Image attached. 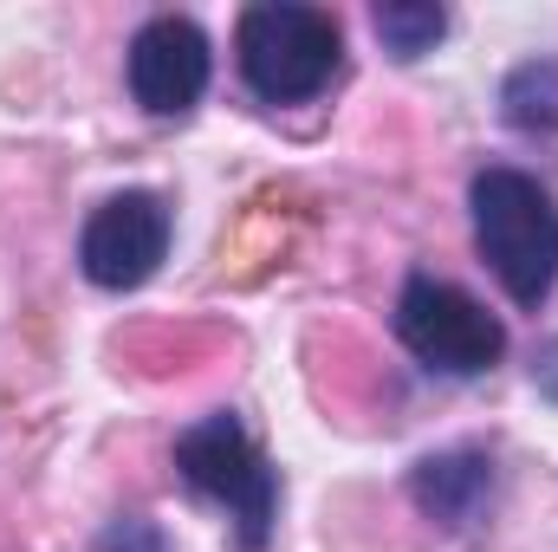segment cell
Returning a JSON list of instances; mask_svg holds the SVG:
<instances>
[{"label": "cell", "mask_w": 558, "mask_h": 552, "mask_svg": "<svg viewBox=\"0 0 558 552\" xmlns=\"http://www.w3.org/2000/svg\"><path fill=\"white\" fill-rule=\"evenodd\" d=\"M162 254H169V208L149 189H124V195L98 202L92 221H85V235H78V267L105 292L143 286L162 267Z\"/></svg>", "instance_id": "cell-5"}, {"label": "cell", "mask_w": 558, "mask_h": 552, "mask_svg": "<svg viewBox=\"0 0 558 552\" xmlns=\"http://www.w3.org/2000/svg\"><path fill=\"white\" fill-rule=\"evenodd\" d=\"M175 468L189 475V488H202L208 501H221L241 527V552H260L274 533V507H279V481L267 468V455L254 448V435L234 416H202L195 429H182L175 442Z\"/></svg>", "instance_id": "cell-3"}, {"label": "cell", "mask_w": 558, "mask_h": 552, "mask_svg": "<svg viewBox=\"0 0 558 552\" xmlns=\"http://www.w3.org/2000/svg\"><path fill=\"white\" fill-rule=\"evenodd\" d=\"M131 92L156 118H182L208 92V39L195 20L162 13L131 39Z\"/></svg>", "instance_id": "cell-6"}, {"label": "cell", "mask_w": 558, "mask_h": 552, "mask_svg": "<svg viewBox=\"0 0 558 552\" xmlns=\"http://www.w3.org/2000/svg\"><path fill=\"white\" fill-rule=\"evenodd\" d=\"M241 79L267 98V105H299L318 98L338 72V26L318 7H292V0H267L241 13Z\"/></svg>", "instance_id": "cell-2"}, {"label": "cell", "mask_w": 558, "mask_h": 552, "mask_svg": "<svg viewBox=\"0 0 558 552\" xmlns=\"http://www.w3.org/2000/svg\"><path fill=\"white\" fill-rule=\"evenodd\" d=\"M441 33H448V13L428 7V0H390V7H377V39L397 59H422Z\"/></svg>", "instance_id": "cell-8"}, {"label": "cell", "mask_w": 558, "mask_h": 552, "mask_svg": "<svg viewBox=\"0 0 558 552\" xmlns=\"http://www.w3.org/2000/svg\"><path fill=\"white\" fill-rule=\"evenodd\" d=\"M474 241L520 305H539L558 286V208L526 169L474 176Z\"/></svg>", "instance_id": "cell-1"}, {"label": "cell", "mask_w": 558, "mask_h": 552, "mask_svg": "<svg viewBox=\"0 0 558 552\" xmlns=\"http://www.w3.org/2000/svg\"><path fill=\"white\" fill-rule=\"evenodd\" d=\"M397 338L428 371H448V377H481L507 351V332H500V319L481 299H468L461 286L428 279V274H416L403 286V299H397Z\"/></svg>", "instance_id": "cell-4"}, {"label": "cell", "mask_w": 558, "mask_h": 552, "mask_svg": "<svg viewBox=\"0 0 558 552\" xmlns=\"http://www.w3.org/2000/svg\"><path fill=\"white\" fill-rule=\"evenodd\" d=\"M98 552H162V533H156L149 520H118Z\"/></svg>", "instance_id": "cell-9"}, {"label": "cell", "mask_w": 558, "mask_h": 552, "mask_svg": "<svg viewBox=\"0 0 558 552\" xmlns=\"http://www.w3.org/2000/svg\"><path fill=\"white\" fill-rule=\"evenodd\" d=\"M487 488H494V475H487L481 455H435V461H422L416 468L422 514H435L441 527H468V520L481 514Z\"/></svg>", "instance_id": "cell-7"}]
</instances>
